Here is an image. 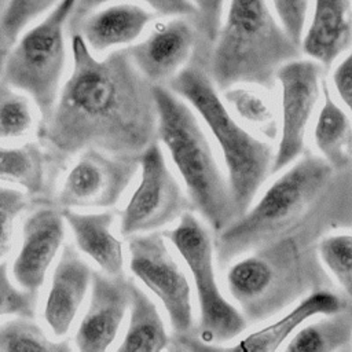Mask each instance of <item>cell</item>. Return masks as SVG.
I'll return each mask as SVG.
<instances>
[{
    "label": "cell",
    "instance_id": "cell-6",
    "mask_svg": "<svg viewBox=\"0 0 352 352\" xmlns=\"http://www.w3.org/2000/svg\"><path fill=\"white\" fill-rule=\"evenodd\" d=\"M77 0H59L47 18L8 50L0 78L25 91L36 103L41 122L51 117L66 65L65 29Z\"/></svg>",
    "mask_w": 352,
    "mask_h": 352
},
{
    "label": "cell",
    "instance_id": "cell-14",
    "mask_svg": "<svg viewBox=\"0 0 352 352\" xmlns=\"http://www.w3.org/2000/svg\"><path fill=\"white\" fill-rule=\"evenodd\" d=\"M92 293L74 344L82 352H103L116 341L129 308L131 279L92 271Z\"/></svg>",
    "mask_w": 352,
    "mask_h": 352
},
{
    "label": "cell",
    "instance_id": "cell-21",
    "mask_svg": "<svg viewBox=\"0 0 352 352\" xmlns=\"http://www.w3.org/2000/svg\"><path fill=\"white\" fill-rule=\"evenodd\" d=\"M129 322L118 352H158L169 345L162 316L154 301L133 282L129 285Z\"/></svg>",
    "mask_w": 352,
    "mask_h": 352
},
{
    "label": "cell",
    "instance_id": "cell-15",
    "mask_svg": "<svg viewBox=\"0 0 352 352\" xmlns=\"http://www.w3.org/2000/svg\"><path fill=\"white\" fill-rule=\"evenodd\" d=\"M63 238L65 219L59 209L43 206L25 219L21 246L12 263V275L21 289L33 294L38 292Z\"/></svg>",
    "mask_w": 352,
    "mask_h": 352
},
{
    "label": "cell",
    "instance_id": "cell-26",
    "mask_svg": "<svg viewBox=\"0 0 352 352\" xmlns=\"http://www.w3.org/2000/svg\"><path fill=\"white\" fill-rule=\"evenodd\" d=\"M32 318L18 316L0 324V351L1 352H65L70 346L65 341L54 342L45 333L30 320Z\"/></svg>",
    "mask_w": 352,
    "mask_h": 352
},
{
    "label": "cell",
    "instance_id": "cell-37",
    "mask_svg": "<svg viewBox=\"0 0 352 352\" xmlns=\"http://www.w3.org/2000/svg\"><path fill=\"white\" fill-rule=\"evenodd\" d=\"M8 50H0V73H1V69H3V63H4V59H6V55H7Z\"/></svg>",
    "mask_w": 352,
    "mask_h": 352
},
{
    "label": "cell",
    "instance_id": "cell-7",
    "mask_svg": "<svg viewBox=\"0 0 352 352\" xmlns=\"http://www.w3.org/2000/svg\"><path fill=\"white\" fill-rule=\"evenodd\" d=\"M164 235L184 260L194 280L201 340L226 342L236 338L248 327V320L220 290L214 267V243L206 227L187 210L179 217L176 227Z\"/></svg>",
    "mask_w": 352,
    "mask_h": 352
},
{
    "label": "cell",
    "instance_id": "cell-12",
    "mask_svg": "<svg viewBox=\"0 0 352 352\" xmlns=\"http://www.w3.org/2000/svg\"><path fill=\"white\" fill-rule=\"evenodd\" d=\"M138 168V160L117 158L92 147L84 148L69 169L56 202L69 209L111 208L122 197Z\"/></svg>",
    "mask_w": 352,
    "mask_h": 352
},
{
    "label": "cell",
    "instance_id": "cell-25",
    "mask_svg": "<svg viewBox=\"0 0 352 352\" xmlns=\"http://www.w3.org/2000/svg\"><path fill=\"white\" fill-rule=\"evenodd\" d=\"M223 99L246 124L256 128L267 139L278 136V124L267 99L257 91L232 85L223 91Z\"/></svg>",
    "mask_w": 352,
    "mask_h": 352
},
{
    "label": "cell",
    "instance_id": "cell-5",
    "mask_svg": "<svg viewBox=\"0 0 352 352\" xmlns=\"http://www.w3.org/2000/svg\"><path fill=\"white\" fill-rule=\"evenodd\" d=\"M333 169L323 157H298L252 208L216 234L219 263L226 264L294 230L327 187Z\"/></svg>",
    "mask_w": 352,
    "mask_h": 352
},
{
    "label": "cell",
    "instance_id": "cell-24",
    "mask_svg": "<svg viewBox=\"0 0 352 352\" xmlns=\"http://www.w3.org/2000/svg\"><path fill=\"white\" fill-rule=\"evenodd\" d=\"M297 330L287 341V352H330L352 340V311L345 308Z\"/></svg>",
    "mask_w": 352,
    "mask_h": 352
},
{
    "label": "cell",
    "instance_id": "cell-2",
    "mask_svg": "<svg viewBox=\"0 0 352 352\" xmlns=\"http://www.w3.org/2000/svg\"><path fill=\"white\" fill-rule=\"evenodd\" d=\"M208 48L198 44L187 65L166 84L199 116L221 151L236 217L254 201L271 173L275 150L245 129L219 95L206 66Z\"/></svg>",
    "mask_w": 352,
    "mask_h": 352
},
{
    "label": "cell",
    "instance_id": "cell-18",
    "mask_svg": "<svg viewBox=\"0 0 352 352\" xmlns=\"http://www.w3.org/2000/svg\"><path fill=\"white\" fill-rule=\"evenodd\" d=\"M352 45V0H314V14L300 48L329 69Z\"/></svg>",
    "mask_w": 352,
    "mask_h": 352
},
{
    "label": "cell",
    "instance_id": "cell-9",
    "mask_svg": "<svg viewBox=\"0 0 352 352\" xmlns=\"http://www.w3.org/2000/svg\"><path fill=\"white\" fill-rule=\"evenodd\" d=\"M138 164L140 180L121 213L120 232L124 236L157 231L192 209L158 140L139 155Z\"/></svg>",
    "mask_w": 352,
    "mask_h": 352
},
{
    "label": "cell",
    "instance_id": "cell-34",
    "mask_svg": "<svg viewBox=\"0 0 352 352\" xmlns=\"http://www.w3.org/2000/svg\"><path fill=\"white\" fill-rule=\"evenodd\" d=\"M191 3L195 7V16L191 19L198 30L201 44L210 47L223 22L226 0H191Z\"/></svg>",
    "mask_w": 352,
    "mask_h": 352
},
{
    "label": "cell",
    "instance_id": "cell-23",
    "mask_svg": "<svg viewBox=\"0 0 352 352\" xmlns=\"http://www.w3.org/2000/svg\"><path fill=\"white\" fill-rule=\"evenodd\" d=\"M45 153L40 143L28 142L19 147H0V182L23 187L38 195L45 190Z\"/></svg>",
    "mask_w": 352,
    "mask_h": 352
},
{
    "label": "cell",
    "instance_id": "cell-10",
    "mask_svg": "<svg viewBox=\"0 0 352 352\" xmlns=\"http://www.w3.org/2000/svg\"><path fill=\"white\" fill-rule=\"evenodd\" d=\"M129 270L162 304L173 331L187 334L194 324L191 286L184 270L158 231L131 235Z\"/></svg>",
    "mask_w": 352,
    "mask_h": 352
},
{
    "label": "cell",
    "instance_id": "cell-8",
    "mask_svg": "<svg viewBox=\"0 0 352 352\" xmlns=\"http://www.w3.org/2000/svg\"><path fill=\"white\" fill-rule=\"evenodd\" d=\"M300 253L287 239H278L242 257L227 271V287L245 318L264 319L282 309L301 292Z\"/></svg>",
    "mask_w": 352,
    "mask_h": 352
},
{
    "label": "cell",
    "instance_id": "cell-36",
    "mask_svg": "<svg viewBox=\"0 0 352 352\" xmlns=\"http://www.w3.org/2000/svg\"><path fill=\"white\" fill-rule=\"evenodd\" d=\"M7 1L8 0H0V50H10V44L7 43L4 34H3V29H1V21H3V14H4V10H6V6H7Z\"/></svg>",
    "mask_w": 352,
    "mask_h": 352
},
{
    "label": "cell",
    "instance_id": "cell-3",
    "mask_svg": "<svg viewBox=\"0 0 352 352\" xmlns=\"http://www.w3.org/2000/svg\"><path fill=\"white\" fill-rule=\"evenodd\" d=\"M300 54V45L283 30L270 0H228L206 66L219 91L238 84L272 89L276 70Z\"/></svg>",
    "mask_w": 352,
    "mask_h": 352
},
{
    "label": "cell",
    "instance_id": "cell-35",
    "mask_svg": "<svg viewBox=\"0 0 352 352\" xmlns=\"http://www.w3.org/2000/svg\"><path fill=\"white\" fill-rule=\"evenodd\" d=\"M336 92L351 114L352 125V45L348 55L337 65L331 76Z\"/></svg>",
    "mask_w": 352,
    "mask_h": 352
},
{
    "label": "cell",
    "instance_id": "cell-29",
    "mask_svg": "<svg viewBox=\"0 0 352 352\" xmlns=\"http://www.w3.org/2000/svg\"><path fill=\"white\" fill-rule=\"evenodd\" d=\"M56 1L59 0H8L3 14L1 29L10 47L32 19L52 8Z\"/></svg>",
    "mask_w": 352,
    "mask_h": 352
},
{
    "label": "cell",
    "instance_id": "cell-30",
    "mask_svg": "<svg viewBox=\"0 0 352 352\" xmlns=\"http://www.w3.org/2000/svg\"><path fill=\"white\" fill-rule=\"evenodd\" d=\"M36 294L12 285L7 271V263H0V318L4 315L34 316Z\"/></svg>",
    "mask_w": 352,
    "mask_h": 352
},
{
    "label": "cell",
    "instance_id": "cell-13",
    "mask_svg": "<svg viewBox=\"0 0 352 352\" xmlns=\"http://www.w3.org/2000/svg\"><path fill=\"white\" fill-rule=\"evenodd\" d=\"M199 43L190 16H172L155 23L143 41L126 48L138 70L151 84L166 85L187 65Z\"/></svg>",
    "mask_w": 352,
    "mask_h": 352
},
{
    "label": "cell",
    "instance_id": "cell-32",
    "mask_svg": "<svg viewBox=\"0 0 352 352\" xmlns=\"http://www.w3.org/2000/svg\"><path fill=\"white\" fill-rule=\"evenodd\" d=\"M26 206L28 198L22 191L0 186V257L11 249L15 219Z\"/></svg>",
    "mask_w": 352,
    "mask_h": 352
},
{
    "label": "cell",
    "instance_id": "cell-1",
    "mask_svg": "<svg viewBox=\"0 0 352 352\" xmlns=\"http://www.w3.org/2000/svg\"><path fill=\"white\" fill-rule=\"evenodd\" d=\"M73 67L37 138L51 166L84 148L138 160L157 142L153 84L138 70L128 48L96 59L80 34H70Z\"/></svg>",
    "mask_w": 352,
    "mask_h": 352
},
{
    "label": "cell",
    "instance_id": "cell-4",
    "mask_svg": "<svg viewBox=\"0 0 352 352\" xmlns=\"http://www.w3.org/2000/svg\"><path fill=\"white\" fill-rule=\"evenodd\" d=\"M157 139L184 183L187 197L216 234L235 219L227 176L192 107L164 84H153Z\"/></svg>",
    "mask_w": 352,
    "mask_h": 352
},
{
    "label": "cell",
    "instance_id": "cell-31",
    "mask_svg": "<svg viewBox=\"0 0 352 352\" xmlns=\"http://www.w3.org/2000/svg\"><path fill=\"white\" fill-rule=\"evenodd\" d=\"M113 0H77L67 22H74L98 7ZM146 3L155 15L161 16H195V7L191 0H139Z\"/></svg>",
    "mask_w": 352,
    "mask_h": 352
},
{
    "label": "cell",
    "instance_id": "cell-27",
    "mask_svg": "<svg viewBox=\"0 0 352 352\" xmlns=\"http://www.w3.org/2000/svg\"><path fill=\"white\" fill-rule=\"evenodd\" d=\"M318 253L323 265L352 301V235L336 234L324 236L318 245Z\"/></svg>",
    "mask_w": 352,
    "mask_h": 352
},
{
    "label": "cell",
    "instance_id": "cell-11",
    "mask_svg": "<svg viewBox=\"0 0 352 352\" xmlns=\"http://www.w3.org/2000/svg\"><path fill=\"white\" fill-rule=\"evenodd\" d=\"M323 66L314 59H292L275 74L280 85V136L271 173H278L301 157L307 125L320 95Z\"/></svg>",
    "mask_w": 352,
    "mask_h": 352
},
{
    "label": "cell",
    "instance_id": "cell-28",
    "mask_svg": "<svg viewBox=\"0 0 352 352\" xmlns=\"http://www.w3.org/2000/svg\"><path fill=\"white\" fill-rule=\"evenodd\" d=\"M29 100L0 78V139H16L28 135L33 126Z\"/></svg>",
    "mask_w": 352,
    "mask_h": 352
},
{
    "label": "cell",
    "instance_id": "cell-16",
    "mask_svg": "<svg viewBox=\"0 0 352 352\" xmlns=\"http://www.w3.org/2000/svg\"><path fill=\"white\" fill-rule=\"evenodd\" d=\"M92 279L89 265L74 246L66 245L51 278L44 302V320L55 337H65L82 305Z\"/></svg>",
    "mask_w": 352,
    "mask_h": 352
},
{
    "label": "cell",
    "instance_id": "cell-17",
    "mask_svg": "<svg viewBox=\"0 0 352 352\" xmlns=\"http://www.w3.org/2000/svg\"><path fill=\"white\" fill-rule=\"evenodd\" d=\"M155 14L131 3L113 4L91 11L82 18L67 22L70 34H80L94 52H104L113 47L133 43L154 19Z\"/></svg>",
    "mask_w": 352,
    "mask_h": 352
},
{
    "label": "cell",
    "instance_id": "cell-33",
    "mask_svg": "<svg viewBox=\"0 0 352 352\" xmlns=\"http://www.w3.org/2000/svg\"><path fill=\"white\" fill-rule=\"evenodd\" d=\"M275 16L287 36L300 45L311 0H270Z\"/></svg>",
    "mask_w": 352,
    "mask_h": 352
},
{
    "label": "cell",
    "instance_id": "cell-19",
    "mask_svg": "<svg viewBox=\"0 0 352 352\" xmlns=\"http://www.w3.org/2000/svg\"><path fill=\"white\" fill-rule=\"evenodd\" d=\"M60 212L74 235L80 252L88 256L103 274L124 276L122 243L111 230L114 213L110 210L80 213L69 208H62Z\"/></svg>",
    "mask_w": 352,
    "mask_h": 352
},
{
    "label": "cell",
    "instance_id": "cell-20",
    "mask_svg": "<svg viewBox=\"0 0 352 352\" xmlns=\"http://www.w3.org/2000/svg\"><path fill=\"white\" fill-rule=\"evenodd\" d=\"M344 308V300L338 294L324 289L315 290L274 323L242 338L234 349L243 352H274L311 318L336 314Z\"/></svg>",
    "mask_w": 352,
    "mask_h": 352
},
{
    "label": "cell",
    "instance_id": "cell-22",
    "mask_svg": "<svg viewBox=\"0 0 352 352\" xmlns=\"http://www.w3.org/2000/svg\"><path fill=\"white\" fill-rule=\"evenodd\" d=\"M323 104L319 110L314 139L315 146L333 168H342L349 162L352 146V125L346 113L333 100L327 82L322 81Z\"/></svg>",
    "mask_w": 352,
    "mask_h": 352
}]
</instances>
